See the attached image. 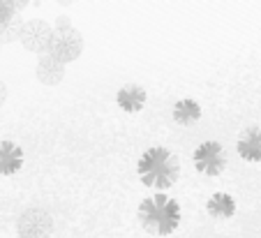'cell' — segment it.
<instances>
[{
  "mask_svg": "<svg viewBox=\"0 0 261 238\" xmlns=\"http://www.w3.org/2000/svg\"><path fill=\"white\" fill-rule=\"evenodd\" d=\"M180 206L164 194H155L141 201L139 206V222L153 236H169L180 224Z\"/></svg>",
  "mask_w": 261,
  "mask_h": 238,
  "instance_id": "1",
  "label": "cell"
},
{
  "mask_svg": "<svg viewBox=\"0 0 261 238\" xmlns=\"http://www.w3.org/2000/svg\"><path fill=\"white\" fill-rule=\"evenodd\" d=\"M139 178L148 188H158V190H169L178 180L180 167L178 160L171 150L167 148H148L139 160Z\"/></svg>",
  "mask_w": 261,
  "mask_h": 238,
  "instance_id": "2",
  "label": "cell"
},
{
  "mask_svg": "<svg viewBox=\"0 0 261 238\" xmlns=\"http://www.w3.org/2000/svg\"><path fill=\"white\" fill-rule=\"evenodd\" d=\"M54 37H56V30L51 23H46V21H42V19H30V21H23L19 42L28 51H33V54L46 56L51 44H54Z\"/></svg>",
  "mask_w": 261,
  "mask_h": 238,
  "instance_id": "3",
  "label": "cell"
},
{
  "mask_svg": "<svg viewBox=\"0 0 261 238\" xmlns=\"http://www.w3.org/2000/svg\"><path fill=\"white\" fill-rule=\"evenodd\" d=\"M19 238H49L54 233V218L44 208H25L16 220Z\"/></svg>",
  "mask_w": 261,
  "mask_h": 238,
  "instance_id": "4",
  "label": "cell"
},
{
  "mask_svg": "<svg viewBox=\"0 0 261 238\" xmlns=\"http://www.w3.org/2000/svg\"><path fill=\"white\" fill-rule=\"evenodd\" d=\"M194 167L208 176H220L227 167V153L217 141H206L194 150Z\"/></svg>",
  "mask_w": 261,
  "mask_h": 238,
  "instance_id": "5",
  "label": "cell"
},
{
  "mask_svg": "<svg viewBox=\"0 0 261 238\" xmlns=\"http://www.w3.org/2000/svg\"><path fill=\"white\" fill-rule=\"evenodd\" d=\"M81 54H84V37H81L76 30L63 33V35L56 33L54 44H51V49H49V56H54L58 63L69 65V63H74V60H79Z\"/></svg>",
  "mask_w": 261,
  "mask_h": 238,
  "instance_id": "6",
  "label": "cell"
},
{
  "mask_svg": "<svg viewBox=\"0 0 261 238\" xmlns=\"http://www.w3.org/2000/svg\"><path fill=\"white\" fill-rule=\"evenodd\" d=\"M35 76H37V81L44 84V86H58L60 81L65 79V65L58 63L54 56L46 54V56H42V58L37 60Z\"/></svg>",
  "mask_w": 261,
  "mask_h": 238,
  "instance_id": "7",
  "label": "cell"
},
{
  "mask_svg": "<svg viewBox=\"0 0 261 238\" xmlns=\"http://www.w3.org/2000/svg\"><path fill=\"white\" fill-rule=\"evenodd\" d=\"M238 153L241 157H245L247 162H261V127L252 125L238 139Z\"/></svg>",
  "mask_w": 261,
  "mask_h": 238,
  "instance_id": "8",
  "label": "cell"
},
{
  "mask_svg": "<svg viewBox=\"0 0 261 238\" xmlns=\"http://www.w3.org/2000/svg\"><path fill=\"white\" fill-rule=\"evenodd\" d=\"M23 167V150L14 141H0V176H12Z\"/></svg>",
  "mask_w": 261,
  "mask_h": 238,
  "instance_id": "9",
  "label": "cell"
},
{
  "mask_svg": "<svg viewBox=\"0 0 261 238\" xmlns=\"http://www.w3.org/2000/svg\"><path fill=\"white\" fill-rule=\"evenodd\" d=\"M146 90L141 88V86H123V88L118 90V95H116V102H118V107L123 111H127V114H137V111L143 109V104H146Z\"/></svg>",
  "mask_w": 261,
  "mask_h": 238,
  "instance_id": "10",
  "label": "cell"
},
{
  "mask_svg": "<svg viewBox=\"0 0 261 238\" xmlns=\"http://www.w3.org/2000/svg\"><path fill=\"white\" fill-rule=\"evenodd\" d=\"M201 118V107L194 99H178L173 104V120L180 125H192Z\"/></svg>",
  "mask_w": 261,
  "mask_h": 238,
  "instance_id": "11",
  "label": "cell"
},
{
  "mask_svg": "<svg viewBox=\"0 0 261 238\" xmlns=\"http://www.w3.org/2000/svg\"><path fill=\"white\" fill-rule=\"evenodd\" d=\"M206 208H208V213H211L213 218L227 220V218H231V215L236 213V203H233V199L229 197V194L217 192V194H213L211 197V201H208Z\"/></svg>",
  "mask_w": 261,
  "mask_h": 238,
  "instance_id": "12",
  "label": "cell"
},
{
  "mask_svg": "<svg viewBox=\"0 0 261 238\" xmlns=\"http://www.w3.org/2000/svg\"><path fill=\"white\" fill-rule=\"evenodd\" d=\"M21 28H23V21H21L19 14H16L14 19L10 21V23L0 28V46H3V44H10V42L21 40Z\"/></svg>",
  "mask_w": 261,
  "mask_h": 238,
  "instance_id": "13",
  "label": "cell"
},
{
  "mask_svg": "<svg viewBox=\"0 0 261 238\" xmlns=\"http://www.w3.org/2000/svg\"><path fill=\"white\" fill-rule=\"evenodd\" d=\"M14 16H16V12H14V5H12V0H0V28L10 23Z\"/></svg>",
  "mask_w": 261,
  "mask_h": 238,
  "instance_id": "14",
  "label": "cell"
},
{
  "mask_svg": "<svg viewBox=\"0 0 261 238\" xmlns=\"http://www.w3.org/2000/svg\"><path fill=\"white\" fill-rule=\"evenodd\" d=\"M56 33H58V35H63V33H72V30H74V25L72 23H69V19H67V16H60V19L58 21H56Z\"/></svg>",
  "mask_w": 261,
  "mask_h": 238,
  "instance_id": "15",
  "label": "cell"
},
{
  "mask_svg": "<svg viewBox=\"0 0 261 238\" xmlns=\"http://www.w3.org/2000/svg\"><path fill=\"white\" fill-rule=\"evenodd\" d=\"M5 102H7V86L0 81V107L5 104Z\"/></svg>",
  "mask_w": 261,
  "mask_h": 238,
  "instance_id": "16",
  "label": "cell"
}]
</instances>
